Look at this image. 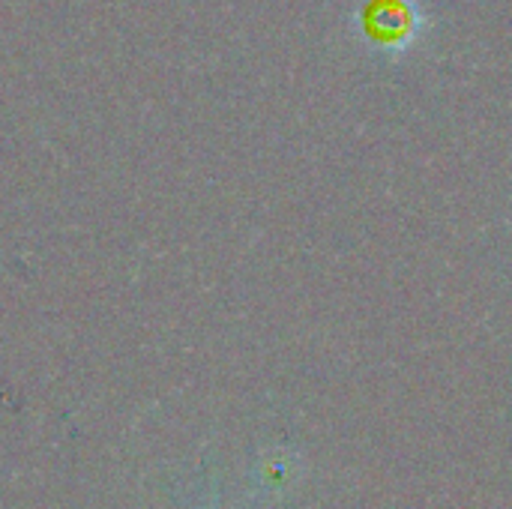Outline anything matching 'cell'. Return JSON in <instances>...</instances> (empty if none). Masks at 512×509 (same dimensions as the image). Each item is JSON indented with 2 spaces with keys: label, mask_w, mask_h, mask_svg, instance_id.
<instances>
[{
  "label": "cell",
  "mask_w": 512,
  "mask_h": 509,
  "mask_svg": "<svg viewBox=\"0 0 512 509\" xmlns=\"http://www.w3.org/2000/svg\"><path fill=\"white\" fill-rule=\"evenodd\" d=\"M426 18L417 0H366L357 12L363 39L387 57H402L420 36Z\"/></svg>",
  "instance_id": "1"
}]
</instances>
